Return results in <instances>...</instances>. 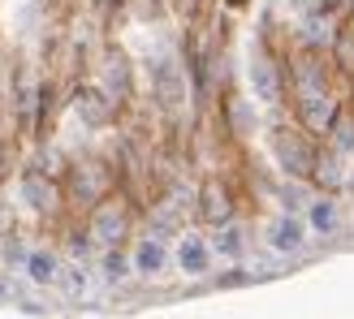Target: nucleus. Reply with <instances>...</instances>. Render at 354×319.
I'll return each instance as SVG.
<instances>
[{
	"instance_id": "obj_1",
	"label": "nucleus",
	"mask_w": 354,
	"mask_h": 319,
	"mask_svg": "<svg viewBox=\"0 0 354 319\" xmlns=\"http://www.w3.org/2000/svg\"><path fill=\"white\" fill-rule=\"evenodd\" d=\"M263 238H268V246H272L277 255H298V251L307 246V224L286 211V216H277V220L268 224V233H263Z\"/></svg>"
},
{
	"instance_id": "obj_2",
	"label": "nucleus",
	"mask_w": 354,
	"mask_h": 319,
	"mask_svg": "<svg viewBox=\"0 0 354 319\" xmlns=\"http://www.w3.org/2000/svg\"><path fill=\"white\" fill-rule=\"evenodd\" d=\"M177 268H182L186 276H207V268H212V242L199 238V233H182V242H177Z\"/></svg>"
},
{
	"instance_id": "obj_3",
	"label": "nucleus",
	"mask_w": 354,
	"mask_h": 319,
	"mask_svg": "<svg viewBox=\"0 0 354 319\" xmlns=\"http://www.w3.org/2000/svg\"><path fill=\"white\" fill-rule=\"evenodd\" d=\"M169 268V246L160 238H143L134 246V272L138 276H160Z\"/></svg>"
},
{
	"instance_id": "obj_4",
	"label": "nucleus",
	"mask_w": 354,
	"mask_h": 319,
	"mask_svg": "<svg viewBox=\"0 0 354 319\" xmlns=\"http://www.w3.org/2000/svg\"><path fill=\"white\" fill-rule=\"evenodd\" d=\"M22 272H26V280H35V285H57L61 280V259L39 246V251H26Z\"/></svg>"
},
{
	"instance_id": "obj_5",
	"label": "nucleus",
	"mask_w": 354,
	"mask_h": 319,
	"mask_svg": "<svg viewBox=\"0 0 354 319\" xmlns=\"http://www.w3.org/2000/svg\"><path fill=\"white\" fill-rule=\"evenodd\" d=\"M91 238L95 242H104V246H117L121 238H126V211L121 207H100L95 211V220H91Z\"/></svg>"
},
{
	"instance_id": "obj_6",
	"label": "nucleus",
	"mask_w": 354,
	"mask_h": 319,
	"mask_svg": "<svg viewBox=\"0 0 354 319\" xmlns=\"http://www.w3.org/2000/svg\"><path fill=\"white\" fill-rule=\"evenodd\" d=\"M303 121H307L311 130H328V126H333V99L320 95V91L303 95Z\"/></svg>"
},
{
	"instance_id": "obj_7",
	"label": "nucleus",
	"mask_w": 354,
	"mask_h": 319,
	"mask_svg": "<svg viewBox=\"0 0 354 319\" xmlns=\"http://www.w3.org/2000/svg\"><path fill=\"white\" fill-rule=\"evenodd\" d=\"M246 251V242H242V229L238 224H221L216 233H212V255H221V259H242Z\"/></svg>"
},
{
	"instance_id": "obj_8",
	"label": "nucleus",
	"mask_w": 354,
	"mask_h": 319,
	"mask_svg": "<svg viewBox=\"0 0 354 319\" xmlns=\"http://www.w3.org/2000/svg\"><path fill=\"white\" fill-rule=\"evenodd\" d=\"M199 211H203V220H212L216 229L229 224V199H225V190H221L216 182L203 186V207H199Z\"/></svg>"
},
{
	"instance_id": "obj_9",
	"label": "nucleus",
	"mask_w": 354,
	"mask_h": 319,
	"mask_svg": "<svg viewBox=\"0 0 354 319\" xmlns=\"http://www.w3.org/2000/svg\"><path fill=\"white\" fill-rule=\"evenodd\" d=\"M277 155L286 160V168H290V173H307V168H311V155H307V147H303V143H294V138H290L286 130L277 134Z\"/></svg>"
},
{
	"instance_id": "obj_10",
	"label": "nucleus",
	"mask_w": 354,
	"mask_h": 319,
	"mask_svg": "<svg viewBox=\"0 0 354 319\" xmlns=\"http://www.w3.org/2000/svg\"><path fill=\"white\" fill-rule=\"evenodd\" d=\"M156 91H160L165 104H182V78H177V65L173 61L156 65Z\"/></svg>"
},
{
	"instance_id": "obj_11",
	"label": "nucleus",
	"mask_w": 354,
	"mask_h": 319,
	"mask_svg": "<svg viewBox=\"0 0 354 319\" xmlns=\"http://www.w3.org/2000/svg\"><path fill=\"white\" fill-rule=\"evenodd\" d=\"M307 220H311V229L315 233H333V229H337V203L333 199H315L311 207H307Z\"/></svg>"
},
{
	"instance_id": "obj_12",
	"label": "nucleus",
	"mask_w": 354,
	"mask_h": 319,
	"mask_svg": "<svg viewBox=\"0 0 354 319\" xmlns=\"http://www.w3.org/2000/svg\"><path fill=\"white\" fill-rule=\"evenodd\" d=\"M61 285L74 298H82V293H91V272H86L82 263H69V268H61Z\"/></svg>"
},
{
	"instance_id": "obj_13",
	"label": "nucleus",
	"mask_w": 354,
	"mask_h": 319,
	"mask_svg": "<svg viewBox=\"0 0 354 319\" xmlns=\"http://www.w3.org/2000/svg\"><path fill=\"white\" fill-rule=\"evenodd\" d=\"M251 82H255V91L268 99V104L277 99V74H272L268 61H255V65H251Z\"/></svg>"
},
{
	"instance_id": "obj_14",
	"label": "nucleus",
	"mask_w": 354,
	"mask_h": 319,
	"mask_svg": "<svg viewBox=\"0 0 354 319\" xmlns=\"http://www.w3.org/2000/svg\"><path fill=\"white\" fill-rule=\"evenodd\" d=\"M78 113L91 121V126H100V121H109V104H104V95H100V91H82Z\"/></svg>"
},
{
	"instance_id": "obj_15",
	"label": "nucleus",
	"mask_w": 354,
	"mask_h": 319,
	"mask_svg": "<svg viewBox=\"0 0 354 319\" xmlns=\"http://www.w3.org/2000/svg\"><path fill=\"white\" fill-rule=\"evenodd\" d=\"M22 194L30 199V207H52V190L39 182V177H26V182H22Z\"/></svg>"
},
{
	"instance_id": "obj_16",
	"label": "nucleus",
	"mask_w": 354,
	"mask_h": 319,
	"mask_svg": "<svg viewBox=\"0 0 354 319\" xmlns=\"http://www.w3.org/2000/svg\"><path fill=\"white\" fill-rule=\"evenodd\" d=\"M104 280H126V259H121V251H109L104 255Z\"/></svg>"
},
{
	"instance_id": "obj_17",
	"label": "nucleus",
	"mask_w": 354,
	"mask_h": 319,
	"mask_svg": "<svg viewBox=\"0 0 354 319\" xmlns=\"http://www.w3.org/2000/svg\"><path fill=\"white\" fill-rule=\"evenodd\" d=\"M320 182L324 186H342V164L337 160H320Z\"/></svg>"
},
{
	"instance_id": "obj_18",
	"label": "nucleus",
	"mask_w": 354,
	"mask_h": 319,
	"mask_svg": "<svg viewBox=\"0 0 354 319\" xmlns=\"http://www.w3.org/2000/svg\"><path fill=\"white\" fill-rule=\"evenodd\" d=\"M337 143H342V151H350V147H354V126H350V121H346V126H342V134H337Z\"/></svg>"
},
{
	"instance_id": "obj_19",
	"label": "nucleus",
	"mask_w": 354,
	"mask_h": 319,
	"mask_svg": "<svg viewBox=\"0 0 354 319\" xmlns=\"http://www.w3.org/2000/svg\"><path fill=\"white\" fill-rule=\"evenodd\" d=\"M0 293H5V285H0Z\"/></svg>"
}]
</instances>
